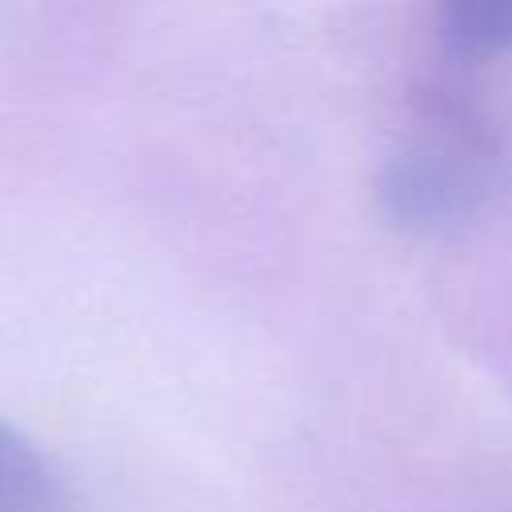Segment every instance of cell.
Instances as JSON below:
<instances>
[{
  "mask_svg": "<svg viewBox=\"0 0 512 512\" xmlns=\"http://www.w3.org/2000/svg\"><path fill=\"white\" fill-rule=\"evenodd\" d=\"M444 44L460 60L512 52V0H444Z\"/></svg>",
  "mask_w": 512,
  "mask_h": 512,
  "instance_id": "7a4b0ae2",
  "label": "cell"
},
{
  "mask_svg": "<svg viewBox=\"0 0 512 512\" xmlns=\"http://www.w3.org/2000/svg\"><path fill=\"white\" fill-rule=\"evenodd\" d=\"M496 148L464 108H436L424 132L396 152L380 180V212L404 232H436L468 220L492 188Z\"/></svg>",
  "mask_w": 512,
  "mask_h": 512,
  "instance_id": "6da1fadb",
  "label": "cell"
},
{
  "mask_svg": "<svg viewBox=\"0 0 512 512\" xmlns=\"http://www.w3.org/2000/svg\"><path fill=\"white\" fill-rule=\"evenodd\" d=\"M56 472L48 464V456L8 420H0V496L8 492H24L36 484H48Z\"/></svg>",
  "mask_w": 512,
  "mask_h": 512,
  "instance_id": "3957f363",
  "label": "cell"
},
{
  "mask_svg": "<svg viewBox=\"0 0 512 512\" xmlns=\"http://www.w3.org/2000/svg\"><path fill=\"white\" fill-rule=\"evenodd\" d=\"M0 512H72V504H68V492H64V484L56 476L48 484L0 496Z\"/></svg>",
  "mask_w": 512,
  "mask_h": 512,
  "instance_id": "277c9868",
  "label": "cell"
}]
</instances>
